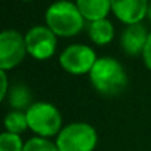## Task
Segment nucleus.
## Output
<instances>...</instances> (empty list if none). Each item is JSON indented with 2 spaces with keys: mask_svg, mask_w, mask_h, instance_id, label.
<instances>
[{
  "mask_svg": "<svg viewBox=\"0 0 151 151\" xmlns=\"http://www.w3.org/2000/svg\"><path fill=\"white\" fill-rule=\"evenodd\" d=\"M89 80L92 88L107 98L122 95L129 85L124 67L111 56H101L96 59L89 73Z\"/></svg>",
  "mask_w": 151,
  "mask_h": 151,
  "instance_id": "1",
  "label": "nucleus"
},
{
  "mask_svg": "<svg viewBox=\"0 0 151 151\" xmlns=\"http://www.w3.org/2000/svg\"><path fill=\"white\" fill-rule=\"evenodd\" d=\"M85 18L76 2L56 0L45 12L46 25L58 37H74L85 27Z\"/></svg>",
  "mask_w": 151,
  "mask_h": 151,
  "instance_id": "2",
  "label": "nucleus"
},
{
  "mask_svg": "<svg viewBox=\"0 0 151 151\" xmlns=\"http://www.w3.org/2000/svg\"><path fill=\"white\" fill-rule=\"evenodd\" d=\"M28 129L36 136L43 138H53L58 136L62 126V116L61 111L50 102L46 101H36L27 111Z\"/></svg>",
  "mask_w": 151,
  "mask_h": 151,
  "instance_id": "3",
  "label": "nucleus"
},
{
  "mask_svg": "<svg viewBox=\"0 0 151 151\" xmlns=\"http://www.w3.org/2000/svg\"><path fill=\"white\" fill-rule=\"evenodd\" d=\"M55 142L59 151H93L98 144V133L89 123L76 122L64 126Z\"/></svg>",
  "mask_w": 151,
  "mask_h": 151,
  "instance_id": "4",
  "label": "nucleus"
},
{
  "mask_svg": "<svg viewBox=\"0 0 151 151\" xmlns=\"http://www.w3.org/2000/svg\"><path fill=\"white\" fill-rule=\"evenodd\" d=\"M98 56L93 47L82 43L67 46L59 55V65L64 71L73 76L89 74Z\"/></svg>",
  "mask_w": 151,
  "mask_h": 151,
  "instance_id": "5",
  "label": "nucleus"
},
{
  "mask_svg": "<svg viewBox=\"0 0 151 151\" xmlns=\"http://www.w3.org/2000/svg\"><path fill=\"white\" fill-rule=\"evenodd\" d=\"M28 55L25 36L17 30H5L0 34V70L11 71Z\"/></svg>",
  "mask_w": 151,
  "mask_h": 151,
  "instance_id": "6",
  "label": "nucleus"
},
{
  "mask_svg": "<svg viewBox=\"0 0 151 151\" xmlns=\"http://www.w3.org/2000/svg\"><path fill=\"white\" fill-rule=\"evenodd\" d=\"M28 55L37 61H46L56 52L58 36L47 25H34L25 33Z\"/></svg>",
  "mask_w": 151,
  "mask_h": 151,
  "instance_id": "7",
  "label": "nucleus"
},
{
  "mask_svg": "<svg viewBox=\"0 0 151 151\" xmlns=\"http://www.w3.org/2000/svg\"><path fill=\"white\" fill-rule=\"evenodd\" d=\"M150 0H111L113 15L124 25L141 24L148 15Z\"/></svg>",
  "mask_w": 151,
  "mask_h": 151,
  "instance_id": "8",
  "label": "nucleus"
},
{
  "mask_svg": "<svg viewBox=\"0 0 151 151\" xmlns=\"http://www.w3.org/2000/svg\"><path fill=\"white\" fill-rule=\"evenodd\" d=\"M148 31L142 24H133V25H126V28L122 33L120 37V45L123 52L127 56L136 58L144 53L147 40H148Z\"/></svg>",
  "mask_w": 151,
  "mask_h": 151,
  "instance_id": "9",
  "label": "nucleus"
},
{
  "mask_svg": "<svg viewBox=\"0 0 151 151\" xmlns=\"http://www.w3.org/2000/svg\"><path fill=\"white\" fill-rule=\"evenodd\" d=\"M76 5L88 22L104 19L111 12V0H76Z\"/></svg>",
  "mask_w": 151,
  "mask_h": 151,
  "instance_id": "10",
  "label": "nucleus"
},
{
  "mask_svg": "<svg viewBox=\"0 0 151 151\" xmlns=\"http://www.w3.org/2000/svg\"><path fill=\"white\" fill-rule=\"evenodd\" d=\"M114 25L108 18L92 21L88 25V36L93 45L98 46H105L110 45L114 39Z\"/></svg>",
  "mask_w": 151,
  "mask_h": 151,
  "instance_id": "11",
  "label": "nucleus"
},
{
  "mask_svg": "<svg viewBox=\"0 0 151 151\" xmlns=\"http://www.w3.org/2000/svg\"><path fill=\"white\" fill-rule=\"evenodd\" d=\"M6 99H8L9 107L12 110H17V111H27L34 104L31 91L25 85H14V86H11Z\"/></svg>",
  "mask_w": 151,
  "mask_h": 151,
  "instance_id": "12",
  "label": "nucleus"
},
{
  "mask_svg": "<svg viewBox=\"0 0 151 151\" xmlns=\"http://www.w3.org/2000/svg\"><path fill=\"white\" fill-rule=\"evenodd\" d=\"M27 129H28V120H27L25 111L12 110L6 114V117H5V130L6 132L21 135Z\"/></svg>",
  "mask_w": 151,
  "mask_h": 151,
  "instance_id": "13",
  "label": "nucleus"
},
{
  "mask_svg": "<svg viewBox=\"0 0 151 151\" xmlns=\"http://www.w3.org/2000/svg\"><path fill=\"white\" fill-rule=\"evenodd\" d=\"M24 151H59L56 142L43 136H33L25 141Z\"/></svg>",
  "mask_w": 151,
  "mask_h": 151,
  "instance_id": "14",
  "label": "nucleus"
},
{
  "mask_svg": "<svg viewBox=\"0 0 151 151\" xmlns=\"http://www.w3.org/2000/svg\"><path fill=\"white\" fill-rule=\"evenodd\" d=\"M24 144L21 135L6 130L0 135V151H24Z\"/></svg>",
  "mask_w": 151,
  "mask_h": 151,
  "instance_id": "15",
  "label": "nucleus"
},
{
  "mask_svg": "<svg viewBox=\"0 0 151 151\" xmlns=\"http://www.w3.org/2000/svg\"><path fill=\"white\" fill-rule=\"evenodd\" d=\"M0 82H2V91H0V101H5L9 92V80H8V71L0 70Z\"/></svg>",
  "mask_w": 151,
  "mask_h": 151,
  "instance_id": "16",
  "label": "nucleus"
},
{
  "mask_svg": "<svg viewBox=\"0 0 151 151\" xmlns=\"http://www.w3.org/2000/svg\"><path fill=\"white\" fill-rule=\"evenodd\" d=\"M142 59H144L145 67L151 71V31L148 34V40H147V45H145V49L142 53Z\"/></svg>",
  "mask_w": 151,
  "mask_h": 151,
  "instance_id": "17",
  "label": "nucleus"
},
{
  "mask_svg": "<svg viewBox=\"0 0 151 151\" xmlns=\"http://www.w3.org/2000/svg\"><path fill=\"white\" fill-rule=\"evenodd\" d=\"M147 17H148V19L151 21V0H150V6H148V15H147Z\"/></svg>",
  "mask_w": 151,
  "mask_h": 151,
  "instance_id": "18",
  "label": "nucleus"
},
{
  "mask_svg": "<svg viewBox=\"0 0 151 151\" xmlns=\"http://www.w3.org/2000/svg\"><path fill=\"white\" fill-rule=\"evenodd\" d=\"M22 2H31V0H22Z\"/></svg>",
  "mask_w": 151,
  "mask_h": 151,
  "instance_id": "19",
  "label": "nucleus"
}]
</instances>
